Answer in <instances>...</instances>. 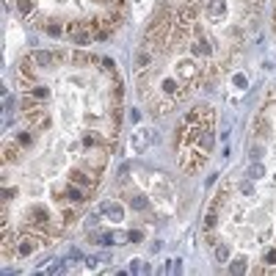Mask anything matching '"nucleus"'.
I'll return each instance as SVG.
<instances>
[{
	"mask_svg": "<svg viewBox=\"0 0 276 276\" xmlns=\"http://www.w3.org/2000/svg\"><path fill=\"white\" fill-rule=\"evenodd\" d=\"M213 127L215 111L210 105H193V111L180 122V127L174 130V149L183 171L193 174L207 163L213 149Z\"/></svg>",
	"mask_w": 276,
	"mask_h": 276,
	"instance_id": "1",
	"label": "nucleus"
},
{
	"mask_svg": "<svg viewBox=\"0 0 276 276\" xmlns=\"http://www.w3.org/2000/svg\"><path fill=\"white\" fill-rule=\"evenodd\" d=\"M274 33H276V8H274Z\"/></svg>",
	"mask_w": 276,
	"mask_h": 276,
	"instance_id": "2",
	"label": "nucleus"
}]
</instances>
